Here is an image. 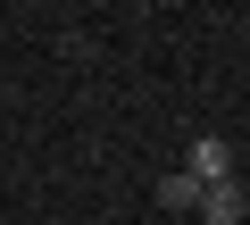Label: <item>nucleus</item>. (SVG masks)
<instances>
[{
    "mask_svg": "<svg viewBox=\"0 0 250 225\" xmlns=\"http://www.w3.org/2000/svg\"><path fill=\"white\" fill-rule=\"evenodd\" d=\"M200 225H242L250 217V184L233 175V184H200V208H192Z\"/></svg>",
    "mask_w": 250,
    "mask_h": 225,
    "instance_id": "obj_1",
    "label": "nucleus"
},
{
    "mask_svg": "<svg viewBox=\"0 0 250 225\" xmlns=\"http://www.w3.org/2000/svg\"><path fill=\"white\" fill-rule=\"evenodd\" d=\"M184 175H192V184H233V150H225L217 134H200V142L184 150Z\"/></svg>",
    "mask_w": 250,
    "mask_h": 225,
    "instance_id": "obj_2",
    "label": "nucleus"
},
{
    "mask_svg": "<svg viewBox=\"0 0 250 225\" xmlns=\"http://www.w3.org/2000/svg\"><path fill=\"white\" fill-rule=\"evenodd\" d=\"M159 208H175V217H192V208H200V184H192V175L175 167V175L159 184Z\"/></svg>",
    "mask_w": 250,
    "mask_h": 225,
    "instance_id": "obj_3",
    "label": "nucleus"
}]
</instances>
